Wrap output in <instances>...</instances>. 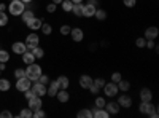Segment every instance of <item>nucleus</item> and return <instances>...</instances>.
I'll return each instance as SVG.
<instances>
[{
    "label": "nucleus",
    "instance_id": "1",
    "mask_svg": "<svg viewBox=\"0 0 159 118\" xmlns=\"http://www.w3.org/2000/svg\"><path fill=\"white\" fill-rule=\"evenodd\" d=\"M40 75H42V67H40L38 64L32 62V64L27 65V69H25V77H27L30 82H37Z\"/></svg>",
    "mask_w": 159,
    "mask_h": 118
},
{
    "label": "nucleus",
    "instance_id": "2",
    "mask_svg": "<svg viewBox=\"0 0 159 118\" xmlns=\"http://www.w3.org/2000/svg\"><path fill=\"white\" fill-rule=\"evenodd\" d=\"M8 10H10V15H13V16H21L22 11L25 10V3H22L21 0H11L10 5H8Z\"/></svg>",
    "mask_w": 159,
    "mask_h": 118
},
{
    "label": "nucleus",
    "instance_id": "3",
    "mask_svg": "<svg viewBox=\"0 0 159 118\" xmlns=\"http://www.w3.org/2000/svg\"><path fill=\"white\" fill-rule=\"evenodd\" d=\"M103 93H105V96H108V97H115V96H118V93H119V89H118V85L116 83H113V82H105V85H103Z\"/></svg>",
    "mask_w": 159,
    "mask_h": 118
},
{
    "label": "nucleus",
    "instance_id": "4",
    "mask_svg": "<svg viewBox=\"0 0 159 118\" xmlns=\"http://www.w3.org/2000/svg\"><path fill=\"white\" fill-rule=\"evenodd\" d=\"M32 86V82L29 80L27 77H21V78H16V89L21 91V93H24L25 89H29Z\"/></svg>",
    "mask_w": 159,
    "mask_h": 118
},
{
    "label": "nucleus",
    "instance_id": "5",
    "mask_svg": "<svg viewBox=\"0 0 159 118\" xmlns=\"http://www.w3.org/2000/svg\"><path fill=\"white\" fill-rule=\"evenodd\" d=\"M38 43H40V38H38V35L35 32L29 34L27 38H25V46H27V51H32L35 46H38Z\"/></svg>",
    "mask_w": 159,
    "mask_h": 118
},
{
    "label": "nucleus",
    "instance_id": "6",
    "mask_svg": "<svg viewBox=\"0 0 159 118\" xmlns=\"http://www.w3.org/2000/svg\"><path fill=\"white\" fill-rule=\"evenodd\" d=\"M42 106H43V102H42V97L40 96H32L30 99H27V107L32 112L37 110V109H42Z\"/></svg>",
    "mask_w": 159,
    "mask_h": 118
},
{
    "label": "nucleus",
    "instance_id": "7",
    "mask_svg": "<svg viewBox=\"0 0 159 118\" xmlns=\"http://www.w3.org/2000/svg\"><path fill=\"white\" fill-rule=\"evenodd\" d=\"M69 35L72 37V40L76 42V43L83 42V38H84V32H83V29H80V27H72Z\"/></svg>",
    "mask_w": 159,
    "mask_h": 118
},
{
    "label": "nucleus",
    "instance_id": "8",
    "mask_svg": "<svg viewBox=\"0 0 159 118\" xmlns=\"http://www.w3.org/2000/svg\"><path fill=\"white\" fill-rule=\"evenodd\" d=\"M156 109V106H153L151 104V101L150 102H142L140 106H139V110H140V113H143V115H151L153 113V110Z\"/></svg>",
    "mask_w": 159,
    "mask_h": 118
},
{
    "label": "nucleus",
    "instance_id": "9",
    "mask_svg": "<svg viewBox=\"0 0 159 118\" xmlns=\"http://www.w3.org/2000/svg\"><path fill=\"white\" fill-rule=\"evenodd\" d=\"M118 104H119V107H121V109H130L132 107V99L127 94H121L118 97Z\"/></svg>",
    "mask_w": 159,
    "mask_h": 118
},
{
    "label": "nucleus",
    "instance_id": "10",
    "mask_svg": "<svg viewBox=\"0 0 159 118\" xmlns=\"http://www.w3.org/2000/svg\"><path fill=\"white\" fill-rule=\"evenodd\" d=\"M32 88V91H34V94L35 96H46V85H43V83H40V82H37L34 86H30Z\"/></svg>",
    "mask_w": 159,
    "mask_h": 118
},
{
    "label": "nucleus",
    "instance_id": "11",
    "mask_svg": "<svg viewBox=\"0 0 159 118\" xmlns=\"http://www.w3.org/2000/svg\"><path fill=\"white\" fill-rule=\"evenodd\" d=\"M105 110H107L110 115H118L119 113V110H121V107H119V104L118 102H105V107H103Z\"/></svg>",
    "mask_w": 159,
    "mask_h": 118
},
{
    "label": "nucleus",
    "instance_id": "12",
    "mask_svg": "<svg viewBox=\"0 0 159 118\" xmlns=\"http://www.w3.org/2000/svg\"><path fill=\"white\" fill-rule=\"evenodd\" d=\"M11 50H13V53L15 54H22V53H25L27 51V46H25V43H22V42H15L13 43V46H11Z\"/></svg>",
    "mask_w": 159,
    "mask_h": 118
},
{
    "label": "nucleus",
    "instance_id": "13",
    "mask_svg": "<svg viewBox=\"0 0 159 118\" xmlns=\"http://www.w3.org/2000/svg\"><path fill=\"white\" fill-rule=\"evenodd\" d=\"M157 35H159V31H157L156 26H150V27L145 31V38H147V40H154Z\"/></svg>",
    "mask_w": 159,
    "mask_h": 118
},
{
    "label": "nucleus",
    "instance_id": "14",
    "mask_svg": "<svg viewBox=\"0 0 159 118\" xmlns=\"http://www.w3.org/2000/svg\"><path fill=\"white\" fill-rule=\"evenodd\" d=\"M57 91H59V85H57V80L56 82H49L48 88H46V94L49 97H54L57 94Z\"/></svg>",
    "mask_w": 159,
    "mask_h": 118
},
{
    "label": "nucleus",
    "instance_id": "15",
    "mask_svg": "<svg viewBox=\"0 0 159 118\" xmlns=\"http://www.w3.org/2000/svg\"><path fill=\"white\" fill-rule=\"evenodd\" d=\"M42 24H43V21L40 19V18H32V19L27 22V27H29L30 31H40V29H42Z\"/></svg>",
    "mask_w": 159,
    "mask_h": 118
},
{
    "label": "nucleus",
    "instance_id": "16",
    "mask_svg": "<svg viewBox=\"0 0 159 118\" xmlns=\"http://www.w3.org/2000/svg\"><path fill=\"white\" fill-rule=\"evenodd\" d=\"M92 80H94V78L89 77V75H81L80 77V86H81L83 89H88L92 85Z\"/></svg>",
    "mask_w": 159,
    "mask_h": 118
},
{
    "label": "nucleus",
    "instance_id": "17",
    "mask_svg": "<svg viewBox=\"0 0 159 118\" xmlns=\"http://www.w3.org/2000/svg\"><path fill=\"white\" fill-rule=\"evenodd\" d=\"M153 99V93H151V89L150 88H143L140 91V101L142 102H150Z\"/></svg>",
    "mask_w": 159,
    "mask_h": 118
},
{
    "label": "nucleus",
    "instance_id": "18",
    "mask_svg": "<svg viewBox=\"0 0 159 118\" xmlns=\"http://www.w3.org/2000/svg\"><path fill=\"white\" fill-rule=\"evenodd\" d=\"M94 13H96V7L94 5H83V13H81V16L84 18H92L94 16Z\"/></svg>",
    "mask_w": 159,
    "mask_h": 118
},
{
    "label": "nucleus",
    "instance_id": "19",
    "mask_svg": "<svg viewBox=\"0 0 159 118\" xmlns=\"http://www.w3.org/2000/svg\"><path fill=\"white\" fill-rule=\"evenodd\" d=\"M56 97H57V101L62 102V104H65V102H69V101H70V94H69V91H67V89H59V91H57V94H56Z\"/></svg>",
    "mask_w": 159,
    "mask_h": 118
},
{
    "label": "nucleus",
    "instance_id": "20",
    "mask_svg": "<svg viewBox=\"0 0 159 118\" xmlns=\"http://www.w3.org/2000/svg\"><path fill=\"white\" fill-rule=\"evenodd\" d=\"M57 85H59V89H67V88L70 86L69 77H65V75H61V77H57Z\"/></svg>",
    "mask_w": 159,
    "mask_h": 118
},
{
    "label": "nucleus",
    "instance_id": "21",
    "mask_svg": "<svg viewBox=\"0 0 159 118\" xmlns=\"http://www.w3.org/2000/svg\"><path fill=\"white\" fill-rule=\"evenodd\" d=\"M110 116V113L105 110V109H94L92 110V118H108Z\"/></svg>",
    "mask_w": 159,
    "mask_h": 118
},
{
    "label": "nucleus",
    "instance_id": "22",
    "mask_svg": "<svg viewBox=\"0 0 159 118\" xmlns=\"http://www.w3.org/2000/svg\"><path fill=\"white\" fill-rule=\"evenodd\" d=\"M21 56H22V62L27 64V65L32 64V62H35V56L32 54V51H25V53H22Z\"/></svg>",
    "mask_w": 159,
    "mask_h": 118
},
{
    "label": "nucleus",
    "instance_id": "23",
    "mask_svg": "<svg viewBox=\"0 0 159 118\" xmlns=\"http://www.w3.org/2000/svg\"><path fill=\"white\" fill-rule=\"evenodd\" d=\"M116 85H118V89H119V91H123V93H126V91L130 89V83H129L127 80H123V78H121V80H119Z\"/></svg>",
    "mask_w": 159,
    "mask_h": 118
},
{
    "label": "nucleus",
    "instance_id": "24",
    "mask_svg": "<svg viewBox=\"0 0 159 118\" xmlns=\"http://www.w3.org/2000/svg\"><path fill=\"white\" fill-rule=\"evenodd\" d=\"M21 16H22V22H25V24H27L32 18H35V15H34V11H32V10H24Z\"/></svg>",
    "mask_w": 159,
    "mask_h": 118
},
{
    "label": "nucleus",
    "instance_id": "25",
    "mask_svg": "<svg viewBox=\"0 0 159 118\" xmlns=\"http://www.w3.org/2000/svg\"><path fill=\"white\" fill-rule=\"evenodd\" d=\"M61 5H62V10H64L65 13H70L72 8H73V2H72V0H62Z\"/></svg>",
    "mask_w": 159,
    "mask_h": 118
},
{
    "label": "nucleus",
    "instance_id": "26",
    "mask_svg": "<svg viewBox=\"0 0 159 118\" xmlns=\"http://www.w3.org/2000/svg\"><path fill=\"white\" fill-rule=\"evenodd\" d=\"M94 16H96L99 21H105V19H107V11H105V10H102V8H96Z\"/></svg>",
    "mask_w": 159,
    "mask_h": 118
},
{
    "label": "nucleus",
    "instance_id": "27",
    "mask_svg": "<svg viewBox=\"0 0 159 118\" xmlns=\"http://www.w3.org/2000/svg\"><path fill=\"white\" fill-rule=\"evenodd\" d=\"M32 54L35 56V59H42V58L45 56V51H43V48H40V46H35V48L32 50Z\"/></svg>",
    "mask_w": 159,
    "mask_h": 118
},
{
    "label": "nucleus",
    "instance_id": "28",
    "mask_svg": "<svg viewBox=\"0 0 159 118\" xmlns=\"http://www.w3.org/2000/svg\"><path fill=\"white\" fill-rule=\"evenodd\" d=\"M73 15H76L78 18H81V13H83V3H73Z\"/></svg>",
    "mask_w": 159,
    "mask_h": 118
},
{
    "label": "nucleus",
    "instance_id": "29",
    "mask_svg": "<svg viewBox=\"0 0 159 118\" xmlns=\"http://www.w3.org/2000/svg\"><path fill=\"white\" fill-rule=\"evenodd\" d=\"M10 88H11L10 80H7V78H2V77H0V91H8Z\"/></svg>",
    "mask_w": 159,
    "mask_h": 118
},
{
    "label": "nucleus",
    "instance_id": "30",
    "mask_svg": "<svg viewBox=\"0 0 159 118\" xmlns=\"http://www.w3.org/2000/svg\"><path fill=\"white\" fill-rule=\"evenodd\" d=\"M76 116L78 118H92V112L89 109H83V110H80L76 113Z\"/></svg>",
    "mask_w": 159,
    "mask_h": 118
},
{
    "label": "nucleus",
    "instance_id": "31",
    "mask_svg": "<svg viewBox=\"0 0 159 118\" xmlns=\"http://www.w3.org/2000/svg\"><path fill=\"white\" fill-rule=\"evenodd\" d=\"M10 61V54H8V51H5V50H0V62H8Z\"/></svg>",
    "mask_w": 159,
    "mask_h": 118
},
{
    "label": "nucleus",
    "instance_id": "32",
    "mask_svg": "<svg viewBox=\"0 0 159 118\" xmlns=\"http://www.w3.org/2000/svg\"><path fill=\"white\" fill-rule=\"evenodd\" d=\"M8 24V16L5 11H0V27H3V26Z\"/></svg>",
    "mask_w": 159,
    "mask_h": 118
},
{
    "label": "nucleus",
    "instance_id": "33",
    "mask_svg": "<svg viewBox=\"0 0 159 118\" xmlns=\"http://www.w3.org/2000/svg\"><path fill=\"white\" fill-rule=\"evenodd\" d=\"M19 116L21 118H32V110L27 107V109H22L21 112H19Z\"/></svg>",
    "mask_w": 159,
    "mask_h": 118
},
{
    "label": "nucleus",
    "instance_id": "34",
    "mask_svg": "<svg viewBox=\"0 0 159 118\" xmlns=\"http://www.w3.org/2000/svg\"><path fill=\"white\" fill-rule=\"evenodd\" d=\"M92 85H94L96 88H99V89H102L103 88V85H105V80L100 77V78H96V80H92Z\"/></svg>",
    "mask_w": 159,
    "mask_h": 118
},
{
    "label": "nucleus",
    "instance_id": "35",
    "mask_svg": "<svg viewBox=\"0 0 159 118\" xmlns=\"http://www.w3.org/2000/svg\"><path fill=\"white\" fill-rule=\"evenodd\" d=\"M45 116H46V113L42 109H37V110L32 112V118H45Z\"/></svg>",
    "mask_w": 159,
    "mask_h": 118
},
{
    "label": "nucleus",
    "instance_id": "36",
    "mask_svg": "<svg viewBox=\"0 0 159 118\" xmlns=\"http://www.w3.org/2000/svg\"><path fill=\"white\" fill-rule=\"evenodd\" d=\"M61 35H69L70 34V31H72V27H70V26L69 24H64V26H61Z\"/></svg>",
    "mask_w": 159,
    "mask_h": 118
},
{
    "label": "nucleus",
    "instance_id": "37",
    "mask_svg": "<svg viewBox=\"0 0 159 118\" xmlns=\"http://www.w3.org/2000/svg\"><path fill=\"white\" fill-rule=\"evenodd\" d=\"M42 32L45 34V35H49L51 32H52V27H51V24H42Z\"/></svg>",
    "mask_w": 159,
    "mask_h": 118
},
{
    "label": "nucleus",
    "instance_id": "38",
    "mask_svg": "<svg viewBox=\"0 0 159 118\" xmlns=\"http://www.w3.org/2000/svg\"><path fill=\"white\" fill-rule=\"evenodd\" d=\"M94 104H96V107H97V109H103V107H105V99L97 96L96 101H94Z\"/></svg>",
    "mask_w": 159,
    "mask_h": 118
},
{
    "label": "nucleus",
    "instance_id": "39",
    "mask_svg": "<svg viewBox=\"0 0 159 118\" xmlns=\"http://www.w3.org/2000/svg\"><path fill=\"white\" fill-rule=\"evenodd\" d=\"M135 45H137V48H145V45H147V38H145V37H139L135 40Z\"/></svg>",
    "mask_w": 159,
    "mask_h": 118
},
{
    "label": "nucleus",
    "instance_id": "40",
    "mask_svg": "<svg viewBox=\"0 0 159 118\" xmlns=\"http://www.w3.org/2000/svg\"><path fill=\"white\" fill-rule=\"evenodd\" d=\"M123 5L126 8H134L137 5V0H123Z\"/></svg>",
    "mask_w": 159,
    "mask_h": 118
},
{
    "label": "nucleus",
    "instance_id": "41",
    "mask_svg": "<svg viewBox=\"0 0 159 118\" xmlns=\"http://www.w3.org/2000/svg\"><path fill=\"white\" fill-rule=\"evenodd\" d=\"M37 82L43 83V85H48V83H49V77H48V75H43V73H42V75L38 77V80H37Z\"/></svg>",
    "mask_w": 159,
    "mask_h": 118
},
{
    "label": "nucleus",
    "instance_id": "42",
    "mask_svg": "<svg viewBox=\"0 0 159 118\" xmlns=\"http://www.w3.org/2000/svg\"><path fill=\"white\" fill-rule=\"evenodd\" d=\"M121 78H123V75L119 73V72H115V73H111V82H113V83H118L119 80H121Z\"/></svg>",
    "mask_w": 159,
    "mask_h": 118
},
{
    "label": "nucleus",
    "instance_id": "43",
    "mask_svg": "<svg viewBox=\"0 0 159 118\" xmlns=\"http://www.w3.org/2000/svg\"><path fill=\"white\" fill-rule=\"evenodd\" d=\"M15 77H16V78L25 77V69H16V70H15Z\"/></svg>",
    "mask_w": 159,
    "mask_h": 118
},
{
    "label": "nucleus",
    "instance_id": "44",
    "mask_svg": "<svg viewBox=\"0 0 159 118\" xmlns=\"http://www.w3.org/2000/svg\"><path fill=\"white\" fill-rule=\"evenodd\" d=\"M56 10H57V5H56L54 2H52V3H49V5L46 7V11H48V13H54Z\"/></svg>",
    "mask_w": 159,
    "mask_h": 118
},
{
    "label": "nucleus",
    "instance_id": "45",
    "mask_svg": "<svg viewBox=\"0 0 159 118\" xmlns=\"http://www.w3.org/2000/svg\"><path fill=\"white\" fill-rule=\"evenodd\" d=\"M32 96H35V94H34V91H32V88H29V89H25V91H24V97H25V99H30Z\"/></svg>",
    "mask_w": 159,
    "mask_h": 118
},
{
    "label": "nucleus",
    "instance_id": "46",
    "mask_svg": "<svg viewBox=\"0 0 159 118\" xmlns=\"http://www.w3.org/2000/svg\"><path fill=\"white\" fill-rule=\"evenodd\" d=\"M11 116H13V113L8 112V110H3L2 113H0V118H11Z\"/></svg>",
    "mask_w": 159,
    "mask_h": 118
},
{
    "label": "nucleus",
    "instance_id": "47",
    "mask_svg": "<svg viewBox=\"0 0 159 118\" xmlns=\"http://www.w3.org/2000/svg\"><path fill=\"white\" fill-rule=\"evenodd\" d=\"M88 89L91 91V93H92V94H99V91H100V89H99V88H96L94 85H91V86H89Z\"/></svg>",
    "mask_w": 159,
    "mask_h": 118
},
{
    "label": "nucleus",
    "instance_id": "48",
    "mask_svg": "<svg viewBox=\"0 0 159 118\" xmlns=\"http://www.w3.org/2000/svg\"><path fill=\"white\" fill-rule=\"evenodd\" d=\"M147 48H150V50H153L154 46H156V43H154V40H147V45H145Z\"/></svg>",
    "mask_w": 159,
    "mask_h": 118
},
{
    "label": "nucleus",
    "instance_id": "49",
    "mask_svg": "<svg viewBox=\"0 0 159 118\" xmlns=\"http://www.w3.org/2000/svg\"><path fill=\"white\" fill-rule=\"evenodd\" d=\"M7 10V5L5 3H0V11H5Z\"/></svg>",
    "mask_w": 159,
    "mask_h": 118
},
{
    "label": "nucleus",
    "instance_id": "50",
    "mask_svg": "<svg viewBox=\"0 0 159 118\" xmlns=\"http://www.w3.org/2000/svg\"><path fill=\"white\" fill-rule=\"evenodd\" d=\"M5 69H7V67H5V62H0V70H2V72H3Z\"/></svg>",
    "mask_w": 159,
    "mask_h": 118
},
{
    "label": "nucleus",
    "instance_id": "51",
    "mask_svg": "<svg viewBox=\"0 0 159 118\" xmlns=\"http://www.w3.org/2000/svg\"><path fill=\"white\" fill-rule=\"evenodd\" d=\"M89 5H94L96 7L97 5V0H89Z\"/></svg>",
    "mask_w": 159,
    "mask_h": 118
},
{
    "label": "nucleus",
    "instance_id": "52",
    "mask_svg": "<svg viewBox=\"0 0 159 118\" xmlns=\"http://www.w3.org/2000/svg\"><path fill=\"white\" fill-rule=\"evenodd\" d=\"M73 3H83V0H72Z\"/></svg>",
    "mask_w": 159,
    "mask_h": 118
},
{
    "label": "nucleus",
    "instance_id": "53",
    "mask_svg": "<svg viewBox=\"0 0 159 118\" xmlns=\"http://www.w3.org/2000/svg\"><path fill=\"white\" fill-rule=\"evenodd\" d=\"M21 2H22V3H30L32 0H21Z\"/></svg>",
    "mask_w": 159,
    "mask_h": 118
},
{
    "label": "nucleus",
    "instance_id": "54",
    "mask_svg": "<svg viewBox=\"0 0 159 118\" xmlns=\"http://www.w3.org/2000/svg\"><path fill=\"white\" fill-rule=\"evenodd\" d=\"M52 2H54V3L57 5V3H61V2H62V0H52Z\"/></svg>",
    "mask_w": 159,
    "mask_h": 118
},
{
    "label": "nucleus",
    "instance_id": "55",
    "mask_svg": "<svg viewBox=\"0 0 159 118\" xmlns=\"http://www.w3.org/2000/svg\"><path fill=\"white\" fill-rule=\"evenodd\" d=\"M0 75H2V70H0Z\"/></svg>",
    "mask_w": 159,
    "mask_h": 118
},
{
    "label": "nucleus",
    "instance_id": "56",
    "mask_svg": "<svg viewBox=\"0 0 159 118\" xmlns=\"http://www.w3.org/2000/svg\"><path fill=\"white\" fill-rule=\"evenodd\" d=\"M10 2H11V0H10Z\"/></svg>",
    "mask_w": 159,
    "mask_h": 118
},
{
    "label": "nucleus",
    "instance_id": "57",
    "mask_svg": "<svg viewBox=\"0 0 159 118\" xmlns=\"http://www.w3.org/2000/svg\"><path fill=\"white\" fill-rule=\"evenodd\" d=\"M0 50H2V48H0Z\"/></svg>",
    "mask_w": 159,
    "mask_h": 118
}]
</instances>
